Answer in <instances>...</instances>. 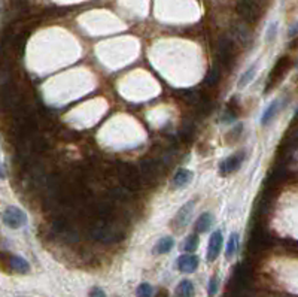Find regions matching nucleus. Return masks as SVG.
Instances as JSON below:
<instances>
[{
	"label": "nucleus",
	"instance_id": "nucleus-19",
	"mask_svg": "<svg viewBox=\"0 0 298 297\" xmlns=\"http://www.w3.org/2000/svg\"><path fill=\"white\" fill-rule=\"evenodd\" d=\"M176 293H178V296H181V297H192V296H194V284H192L191 281H188V279H184V281L178 285Z\"/></svg>",
	"mask_w": 298,
	"mask_h": 297
},
{
	"label": "nucleus",
	"instance_id": "nucleus-20",
	"mask_svg": "<svg viewBox=\"0 0 298 297\" xmlns=\"http://www.w3.org/2000/svg\"><path fill=\"white\" fill-rule=\"evenodd\" d=\"M237 248H239V236H237V233H231V236L228 239V245H227V251H225L227 258H233Z\"/></svg>",
	"mask_w": 298,
	"mask_h": 297
},
{
	"label": "nucleus",
	"instance_id": "nucleus-11",
	"mask_svg": "<svg viewBox=\"0 0 298 297\" xmlns=\"http://www.w3.org/2000/svg\"><path fill=\"white\" fill-rule=\"evenodd\" d=\"M198 267V257L192 256V254H186V256H181L178 260V269L181 272H185V274H192Z\"/></svg>",
	"mask_w": 298,
	"mask_h": 297
},
{
	"label": "nucleus",
	"instance_id": "nucleus-7",
	"mask_svg": "<svg viewBox=\"0 0 298 297\" xmlns=\"http://www.w3.org/2000/svg\"><path fill=\"white\" fill-rule=\"evenodd\" d=\"M236 11L240 15V18H243L246 22H257L260 18V8L254 2H251V0H242V2H239Z\"/></svg>",
	"mask_w": 298,
	"mask_h": 297
},
{
	"label": "nucleus",
	"instance_id": "nucleus-10",
	"mask_svg": "<svg viewBox=\"0 0 298 297\" xmlns=\"http://www.w3.org/2000/svg\"><path fill=\"white\" fill-rule=\"evenodd\" d=\"M222 233L221 230L215 232L212 236H210V240H209V248H207V261H215L222 250Z\"/></svg>",
	"mask_w": 298,
	"mask_h": 297
},
{
	"label": "nucleus",
	"instance_id": "nucleus-4",
	"mask_svg": "<svg viewBox=\"0 0 298 297\" xmlns=\"http://www.w3.org/2000/svg\"><path fill=\"white\" fill-rule=\"evenodd\" d=\"M2 219H3V222L8 227L19 229L22 226H26L27 215L24 214L19 208H17V206H9V208L5 209V212L2 215Z\"/></svg>",
	"mask_w": 298,
	"mask_h": 297
},
{
	"label": "nucleus",
	"instance_id": "nucleus-22",
	"mask_svg": "<svg viewBox=\"0 0 298 297\" xmlns=\"http://www.w3.org/2000/svg\"><path fill=\"white\" fill-rule=\"evenodd\" d=\"M255 73H257V64L251 66L249 69H247V70L243 73V77H242L240 81H239V88H244L247 84H249V82L252 81V78L255 77Z\"/></svg>",
	"mask_w": 298,
	"mask_h": 297
},
{
	"label": "nucleus",
	"instance_id": "nucleus-26",
	"mask_svg": "<svg viewBox=\"0 0 298 297\" xmlns=\"http://www.w3.org/2000/svg\"><path fill=\"white\" fill-rule=\"evenodd\" d=\"M32 148H33V151H36V153H43V151H46V143H45V140L42 139V138H35L33 139V143H32Z\"/></svg>",
	"mask_w": 298,
	"mask_h": 297
},
{
	"label": "nucleus",
	"instance_id": "nucleus-30",
	"mask_svg": "<svg viewBox=\"0 0 298 297\" xmlns=\"http://www.w3.org/2000/svg\"><path fill=\"white\" fill-rule=\"evenodd\" d=\"M157 297H167V293H166V291L163 290V291H160V294H158Z\"/></svg>",
	"mask_w": 298,
	"mask_h": 297
},
{
	"label": "nucleus",
	"instance_id": "nucleus-28",
	"mask_svg": "<svg viewBox=\"0 0 298 297\" xmlns=\"http://www.w3.org/2000/svg\"><path fill=\"white\" fill-rule=\"evenodd\" d=\"M90 297H106V294L102 288H93L90 293Z\"/></svg>",
	"mask_w": 298,
	"mask_h": 297
},
{
	"label": "nucleus",
	"instance_id": "nucleus-17",
	"mask_svg": "<svg viewBox=\"0 0 298 297\" xmlns=\"http://www.w3.org/2000/svg\"><path fill=\"white\" fill-rule=\"evenodd\" d=\"M173 245H175V240H173V238L166 236V238H163V239H160L157 242L155 248H154V253L155 254H167L173 248Z\"/></svg>",
	"mask_w": 298,
	"mask_h": 297
},
{
	"label": "nucleus",
	"instance_id": "nucleus-8",
	"mask_svg": "<svg viewBox=\"0 0 298 297\" xmlns=\"http://www.w3.org/2000/svg\"><path fill=\"white\" fill-rule=\"evenodd\" d=\"M218 59L225 66L231 64L234 59V43L227 36H222L218 40Z\"/></svg>",
	"mask_w": 298,
	"mask_h": 297
},
{
	"label": "nucleus",
	"instance_id": "nucleus-23",
	"mask_svg": "<svg viewBox=\"0 0 298 297\" xmlns=\"http://www.w3.org/2000/svg\"><path fill=\"white\" fill-rule=\"evenodd\" d=\"M192 135H194V124H192V122H189V121H185L182 129H181L182 140H189L192 138Z\"/></svg>",
	"mask_w": 298,
	"mask_h": 297
},
{
	"label": "nucleus",
	"instance_id": "nucleus-2",
	"mask_svg": "<svg viewBox=\"0 0 298 297\" xmlns=\"http://www.w3.org/2000/svg\"><path fill=\"white\" fill-rule=\"evenodd\" d=\"M115 172H116L119 181L122 182L124 188L133 190V191H137V190L142 188V178L139 175L137 169L134 166H131L130 163L118 161L116 167H115Z\"/></svg>",
	"mask_w": 298,
	"mask_h": 297
},
{
	"label": "nucleus",
	"instance_id": "nucleus-27",
	"mask_svg": "<svg viewBox=\"0 0 298 297\" xmlns=\"http://www.w3.org/2000/svg\"><path fill=\"white\" fill-rule=\"evenodd\" d=\"M218 284H219L218 278H216V277H213V278L210 279V282H209V297H215V296H216V291H218Z\"/></svg>",
	"mask_w": 298,
	"mask_h": 297
},
{
	"label": "nucleus",
	"instance_id": "nucleus-3",
	"mask_svg": "<svg viewBox=\"0 0 298 297\" xmlns=\"http://www.w3.org/2000/svg\"><path fill=\"white\" fill-rule=\"evenodd\" d=\"M270 243H271V238L264 230V226L260 224V222H255V229H254L251 239H249V251L261 253V251L268 248Z\"/></svg>",
	"mask_w": 298,
	"mask_h": 297
},
{
	"label": "nucleus",
	"instance_id": "nucleus-6",
	"mask_svg": "<svg viewBox=\"0 0 298 297\" xmlns=\"http://www.w3.org/2000/svg\"><path fill=\"white\" fill-rule=\"evenodd\" d=\"M160 177L158 163L151 158H145L140 161V178L145 179L146 184H155Z\"/></svg>",
	"mask_w": 298,
	"mask_h": 297
},
{
	"label": "nucleus",
	"instance_id": "nucleus-14",
	"mask_svg": "<svg viewBox=\"0 0 298 297\" xmlns=\"http://www.w3.org/2000/svg\"><path fill=\"white\" fill-rule=\"evenodd\" d=\"M8 264L12 270L18 272V274H27L30 270V264L19 256H11L8 258Z\"/></svg>",
	"mask_w": 298,
	"mask_h": 297
},
{
	"label": "nucleus",
	"instance_id": "nucleus-15",
	"mask_svg": "<svg viewBox=\"0 0 298 297\" xmlns=\"http://www.w3.org/2000/svg\"><path fill=\"white\" fill-rule=\"evenodd\" d=\"M192 179V172L188 170V169H179L176 172L175 178H173V184H175V187H185L191 182Z\"/></svg>",
	"mask_w": 298,
	"mask_h": 297
},
{
	"label": "nucleus",
	"instance_id": "nucleus-5",
	"mask_svg": "<svg viewBox=\"0 0 298 297\" xmlns=\"http://www.w3.org/2000/svg\"><path fill=\"white\" fill-rule=\"evenodd\" d=\"M291 67V59L288 56H283L278 60V63L275 64V67H273V70L270 72V77H268V85H267V91L271 88V87H275L283 77H285V73L289 70Z\"/></svg>",
	"mask_w": 298,
	"mask_h": 297
},
{
	"label": "nucleus",
	"instance_id": "nucleus-12",
	"mask_svg": "<svg viewBox=\"0 0 298 297\" xmlns=\"http://www.w3.org/2000/svg\"><path fill=\"white\" fill-rule=\"evenodd\" d=\"M242 158H243V156L236 154V156L228 157L227 160H224L222 164H221V173H222V175H228V173L236 172L242 164Z\"/></svg>",
	"mask_w": 298,
	"mask_h": 297
},
{
	"label": "nucleus",
	"instance_id": "nucleus-13",
	"mask_svg": "<svg viewBox=\"0 0 298 297\" xmlns=\"http://www.w3.org/2000/svg\"><path fill=\"white\" fill-rule=\"evenodd\" d=\"M212 224H213L212 214H209V212L202 214L200 217H198V219L195 221V226H194L195 227V233H206V232H209Z\"/></svg>",
	"mask_w": 298,
	"mask_h": 297
},
{
	"label": "nucleus",
	"instance_id": "nucleus-16",
	"mask_svg": "<svg viewBox=\"0 0 298 297\" xmlns=\"http://www.w3.org/2000/svg\"><path fill=\"white\" fill-rule=\"evenodd\" d=\"M179 96L184 99L188 105H198L202 100V97H203V94L198 90H182L179 93Z\"/></svg>",
	"mask_w": 298,
	"mask_h": 297
},
{
	"label": "nucleus",
	"instance_id": "nucleus-1",
	"mask_svg": "<svg viewBox=\"0 0 298 297\" xmlns=\"http://www.w3.org/2000/svg\"><path fill=\"white\" fill-rule=\"evenodd\" d=\"M90 238L103 243H115L124 238V232L113 222L98 219L90 229Z\"/></svg>",
	"mask_w": 298,
	"mask_h": 297
},
{
	"label": "nucleus",
	"instance_id": "nucleus-9",
	"mask_svg": "<svg viewBox=\"0 0 298 297\" xmlns=\"http://www.w3.org/2000/svg\"><path fill=\"white\" fill-rule=\"evenodd\" d=\"M192 208H194V202H188L185 203L179 212L176 214V217L173 218V227L175 229H184L186 227V224L189 222V218H191V214H192Z\"/></svg>",
	"mask_w": 298,
	"mask_h": 297
},
{
	"label": "nucleus",
	"instance_id": "nucleus-24",
	"mask_svg": "<svg viewBox=\"0 0 298 297\" xmlns=\"http://www.w3.org/2000/svg\"><path fill=\"white\" fill-rule=\"evenodd\" d=\"M197 246H198V236L197 235H191L186 240H185V245H184V248L186 253H192L197 250Z\"/></svg>",
	"mask_w": 298,
	"mask_h": 297
},
{
	"label": "nucleus",
	"instance_id": "nucleus-29",
	"mask_svg": "<svg viewBox=\"0 0 298 297\" xmlns=\"http://www.w3.org/2000/svg\"><path fill=\"white\" fill-rule=\"evenodd\" d=\"M276 29H278V26H276L275 22H273L271 26H270V29H268V33H267V40H271V39H273V36L276 35Z\"/></svg>",
	"mask_w": 298,
	"mask_h": 297
},
{
	"label": "nucleus",
	"instance_id": "nucleus-18",
	"mask_svg": "<svg viewBox=\"0 0 298 297\" xmlns=\"http://www.w3.org/2000/svg\"><path fill=\"white\" fill-rule=\"evenodd\" d=\"M278 109H279V102H273L265 111H264V114H262V118H261V122L264 126H267V124H270V121L276 117V114H278Z\"/></svg>",
	"mask_w": 298,
	"mask_h": 297
},
{
	"label": "nucleus",
	"instance_id": "nucleus-25",
	"mask_svg": "<svg viewBox=\"0 0 298 297\" xmlns=\"http://www.w3.org/2000/svg\"><path fill=\"white\" fill-rule=\"evenodd\" d=\"M152 293H154V290H152V287L149 285V284H140L139 285V288H137V291H136V294H137V297H152Z\"/></svg>",
	"mask_w": 298,
	"mask_h": 297
},
{
	"label": "nucleus",
	"instance_id": "nucleus-21",
	"mask_svg": "<svg viewBox=\"0 0 298 297\" xmlns=\"http://www.w3.org/2000/svg\"><path fill=\"white\" fill-rule=\"evenodd\" d=\"M219 78H221V70H219V67L213 66V67L209 70V73H207V77H206L205 82H206L207 87H215V85L219 82Z\"/></svg>",
	"mask_w": 298,
	"mask_h": 297
}]
</instances>
